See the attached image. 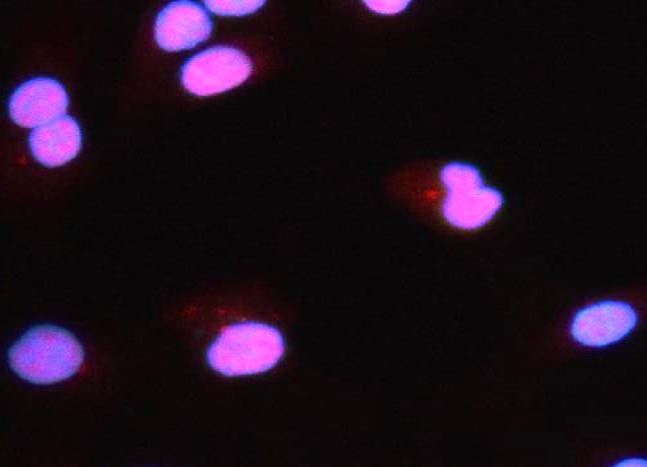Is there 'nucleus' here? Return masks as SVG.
<instances>
[{"label": "nucleus", "instance_id": "6", "mask_svg": "<svg viewBox=\"0 0 647 467\" xmlns=\"http://www.w3.org/2000/svg\"><path fill=\"white\" fill-rule=\"evenodd\" d=\"M68 103V94L60 82L49 77H37L14 90L8 111L17 125L36 128L63 116Z\"/></svg>", "mask_w": 647, "mask_h": 467}, {"label": "nucleus", "instance_id": "3", "mask_svg": "<svg viewBox=\"0 0 647 467\" xmlns=\"http://www.w3.org/2000/svg\"><path fill=\"white\" fill-rule=\"evenodd\" d=\"M440 179L447 189L442 214L454 227L464 230L480 228L503 204L502 194L485 186L479 170L470 164L449 163L441 169Z\"/></svg>", "mask_w": 647, "mask_h": 467}, {"label": "nucleus", "instance_id": "8", "mask_svg": "<svg viewBox=\"0 0 647 467\" xmlns=\"http://www.w3.org/2000/svg\"><path fill=\"white\" fill-rule=\"evenodd\" d=\"M82 135L77 121L60 116L34 128L28 144L33 157L46 167H57L72 160L81 149Z\"/></svg>", "mask_w": 647, "mask_h": 467}, {"label": "nucleus", "instance_id": "1", "mask_svg": "<svg viewBox=\"0 0 647 467\" xmlns=\"http://www.w3.org/2000/svg\"><path fill=\"white\" fill-rule=\"evenodd\" d=\"M83 359L84 351L76 337L54 325L29 329L8 351L10 368L35 384L56 383L73 376Z\"/></svg>", "mask_w": 647, "mask_h": 467}, {"label": "nucleus", "instance_id": "11", "mask_svg": "<svg viewBox=\"0 0 647 467\" xmlns=\"http://www.w3.org/2000/svg\"><path fill=\"white\" fill-rule=\"evenodd\" d=\"M619 465H622V466H643L644 465L645 466L646 461L640 460V459L638 460L630 459V460H624L620 462Z\"/></svg>", "mask_w": 647, "mask_h": 467}, {"label": "nucleus", "instance_id": "7", "mask_svg": "<svg viewBox=\"0 0 647 467\" xmlns=\"http://www.w3.org/2000/svg\"><path fill=\"white\" fill-rule=\"evenodd\" d=\"M211 31L212 21L201 5L191 1H175L157 15L154 36L160 48L181 51L207 40Z\"/></svg>", "mask_w": 647, "mask_h": 467}, {"label": "nucleus", "instance_id": "10", "mask_svg": "<svg viewBox=\"0 0 647 467\" xmlns=\"http://www.w3.org/2000/svg\"><path fill=\"white\" fill-rule=\"evenodd\" d=\"M372 11L380 14H396L407 8L409 1H364Z\"/></svg>", "mask_w": 647, "mask_h": 467}, {"label": "nucleus", "instance_id": "9", "mask_svg": "<svg viewBox=\"0 0 647 467\" xmlns=\"http://www.w3.org/2000/svg\"><path fill=\"white\" fill-rule=\"evenodd\" d=\"M265 1H204L213 13L223 16H242L257 11Z\"/></svg>", "mask_w": 647, "mask_h": 467}, {"label": "nucleus", "instance_id": "5", "mask_svg": "<svg viewBox=\"0 0 647 467\" xmlns=\"http://www.w3.org/2000/svg\"><path fill=\"white\" fill-rule=\"evenodd\" d=\"M637 324V313L622 301H601L579 310L571 324L577 342L592 347L615 343L628 335Z\"/></svg>", "mask_w": 647, "mask_h": 467}, {"label": "nucleus", "instance_id": "2", "mask_svg": "<svg viewBox=\"0 0 647 467\" xmlns=\"http://www.w3.org/2000/svg\"><path fill=\"white\" fill-rule=\"evenodd\" d=\"M281 332L266 323L226 326L206 352L209 366L225 376L251 375L273 368L284 354Z\"/></svg>", "mask_w": 647, "mask_h": 467}, {"label": "nucleus", "instance_id": "4", "mask_svg": "<svg viewBox=\"0 0 647 467\" xmlns=\"http://www.w3.org/2000/svg\"><path fill=\"white\" fill-rule=\"evenodd\" d=\"M251 71L252 63L245 53L231 46L219 45L187 60L181 69V82L188 92L209 96L242 84Z\"/></svg>", "mask_w": 647, "mask_h": 467}]
</instances>
